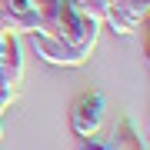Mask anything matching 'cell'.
<instances>
[{"label":"cell","mask_w":150,"mask_h":150,"mask_svg":"<svg viewBox=\"0 0 150 150\" xmlns=\"http://www.w3.org/2000/svg\"><path fill=\"white\" fill-rule=\"evenodd\" d=\"M74 150H110V140H100V137H77Z\"/></svg>","instance_id":"6"},{"label":"cell","mask_w":150,"mask_h":150,"mask_svg":"<svg viewBox=\"0 0 150 150\" xmlns=\"http://www.w3.org/2000/svg\"><path fill=\"white\" fill-rule=\"evenodd\" d=\"M150 0H107V13H103V23H110L113 33H137V27L147 20Z\"/></svg>","instance_id":"3"},{"label":"cell","mask_w":150,"mask_h":150,"mask_svg":"<svg viewBox=\"0 0 150 150\" xmlns=\"http://www.w3.org/2000/svg\"><path fill=\"white\" fill-rule=\"evenodd\" d=\"M83 17H93V20L103 23V13H107V0H70Z\"/></svg>","instance_id":"5"},{"label":"cell","mask_w":150,"mask_h":150,"mask_svg":"<svg viewBox=\"0 0 150 150\" xmlns=\"http://www.w3.org/2000/svg\"><path fill=\"white\" fill-rule=\"evenodd\" d=\"M27 43L40 60H47L54 67H83L90 60V50L74 47V43L57 40V37H47V33H27Z\"/></svg>","instance_id":"1"},{"label":"cell","mask_w":150,"mask_h":150,"mask_svg":"<svg viewBox=\"0 0 150 150\" xmlns=\"http://www.w3.org/2000/svg\"><path fill=\"white\" fill-rule=\"evenodd\" d=\"M110 150H144V137L137 134L134 120H120V127L113 130V140H110Z\"/></svg>","instance_id":"4"},{"label":"cell","mask_w":150,"mask_h":150,"mask_svg":"<svg viewBox=\"0 0 150 150\" xmlns=\"http://www.w3.org/2000/svg\"><path fill=\"white\" fill-rule=\"evenodd\" d=\"M103 123H107V100L93 90L80 93L74 100V107H70V127H74V134L77 137H97L103 130Z\"/></svg>","instance_id":"2"}]
</instances>
